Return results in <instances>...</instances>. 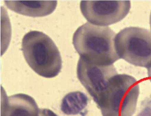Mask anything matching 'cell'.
Masks as SVG:
<instances>
[{
    "label": "cell",
    "mask_w": 151,
    "mask_h": 116,
    "mask_svg": "<svg viewBox=\"0 0 151 116\" xmlns=\"http://www.w3.org/2000/svg\"><path fill=\"white\" fill-rule=\"evenodd\" d=\"M22 50L27 63L39 75L52 78L61 72L60 53L54 42L44 33L37 31L27 33L22 39Z\"/></svg>",
    "instance_id": "obj_3"
},
{
    "label": "cell",
    "mask_w": 151,
    "mask_h": 116,
    "mask_svg": "<svg viewBox=\"0 0 151 116\" xmlns=\"http://www.w3.org/2000/svg\"><path fill=\"white\" fill-rule=\"evenodd\" d=\"M88 102V97L84 93L80 92H70L62 99L61 110L67 115H83Z\"/></svg>",
    "instance_id": "obj_9"
},
{
    "label": "cell",
    "mask_w": 151,
    "mask_h": 116,
    "mask_svg": "<svg viewBox=\"0 0 151 116\" xmlns=\"http://www.w3.org/2000/svg\"><path fill=\"white\" fill-rule=\"evenodd\" d=\"M139 94V84L135 78L117 74L94 102L103 116H132Z\"/></svg>",
    "instance_id": "obj_2"
},
{
    "label": "cell",
    "mask_w": 151,
    "mask_h": 116,
    "mask_svg": "<svg viewBox=\"0 0 151 116\" xmlns=\"http://www.w3.org/2000/svg\"><path fill=\"white\" fill-rule=\"evenodd\" d=\"M150 24L151 30V14H150Z\"/></svg>",
    "instance_id": "obj_13"
},
{
    "label": "cell",
    "mask_w": 151,
    "mask_h": 116,
    "mask_svg": "<svg viewBox=\"0 0 151 116\" xmlns=\"http://www.w3.org/2000/svg\"><path fill=\"white\" fill-rule=\"evenodd\" d=\"M80 10L91 24L105 26L121 21L129 14V1H82Z\"/></svg>",
    "instance_id": "obj_5"
},
{
    "label": "cell",
    "mask_w": 151,
    "mask_h": 116,
    "mask_svg": "<svg viewBox=\"0 0 151 116\" xmlns=\"http://www.w3.org/2000/svg\"><path fill=\"white\" fill-rule=\"evenodd\" d=\"M39 110L36 101L32 97L17 94L3 99L1 116H38Z\"/></svg>",
    "instance_id": "obj_7"
},
{
    "label": "cell",
    "mask_w": 151,
    "mask_h": 116,
    "mask_svg": "<svg viewBox=\"0 0 151 116\" xmlns=\"http://www.w3.org/2000/svg\"><path fill=\"white\" fill-rule=\"evenodd\" d=\"M38 116H59L50 110L47 109H39Z\"/></svg>",
    "instance_id": "obj_11"
},
{
    "label": "cell",
    "mask_w": 151,
    "mask_h": 116,
    "mask_svg": "<svg viewBox=\"0 0 151 116\" xmlns=\"http://www.w3.org/2000/svg\"><path fill=\"white\" fill-rule=\"evenodd\" d=\"M116 48L120 59L132 65L151 68V34L146 29L129 27L115 37Z\"/></svg>",
    "instance_id": "obj_4"
},
{
    "label": "cell",
    "mask_w": 151,
    "mask_h": 116,
    "mask_svg": "<svg viewBox=\"0 0 151 116\" xmlns=\"http://www.w3.org/2000/svg\"><path fill=\"white\" fill-rule=\"evenodd\" d=\"M136 116H151V95L142 102L139 112Z\"/></svg>",
    "instance_id": "obj_10"
},
{
    "label": "cell",
    "mask_w": 151,
    "mask_h": 116,
    "mask_svg": "<svg viewBox=\"0 0 151 116\" xmlns=\"http://www.w3.org/2000/svg\"><path fill=\"white\" fill-rule=\"evenodd\" d=\"M117 74L113 64H97L81 57L78 60V78L94 101L106 88L111 79Z\"/></svg>",
    "instance_id": "obj_6"
},
{
    "label": "cell",
    "mask_w": 151,
    "mask_h": 116,
    "mask_svg": "<svg viewBox=\"0 0 151 116\" xmlns=\"http://www.w3.org/2000/svg\"><path fill=\"white\" fill-rule=\"evenodd\" d=\"M4 3L16 13L34 17L49 15L57 5V1H5Z\"/></svg>",
    "instance_id": "obj_8"
},
{
    "label": "cell",
    "mask_w": 151,
    "mask_h": 116,
    "mask_svg": "<svg viewBox=\"0 0 151 116\" xmlns=\"http://www.w3.org/2000/svg\"><path fill=\"white\" fill-rule=\"evenodd\" d=\"M116 34L109 26L87 22L74 33L73 44L80 57L101 65H112L120 59L116 48Z\"/></svg>",
    "instance_id": "obj_1"
},
{
    "label": "cell",
    "mask_w": 151,
    "mask_h": 116,
    "mask_svg": "<svg viewBox=\"0 0 151 116\" xmlns=\"http://www.w3.org/2000/svg\"><path fill=\"white\" fill-rule=\"evenodd\" d=\"M148 78L151 82V68L148 69Z\"/></svg>",
    "instance_id": "obj_12"
}]
</instances>
